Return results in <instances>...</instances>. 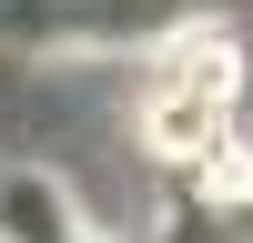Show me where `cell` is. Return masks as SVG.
I'll return each instance as SVG.
<instances>
[{
    "mask_svg": "<svg viewBox=\"0 0 253 243\" xmlns=\"http://www.w3.org/2000/svg\"><path fill=\"white\" fill-rule=\"evenodd\" d=\"M233 101H243L233 40H223V31H172L152 91H142V142L182 172V162H203L213 142H233Z\"/></svg>",
    "mask_w": 253,
    "mask_h": 243,
    "instance_id": "cell-1",
    "label": "cell"
},
{
    "mask_svg": "<svg viewBox=\"0 0 253 243\" xmlns=\"http://www.w3.org/2000/svg\"><path fill=\"white\" fill-rule=\"evenodd\" d=\"M0 31L41 51H132L182 31V0H0Z\"/></svg>",
    "mask_w": 253,
    "mask_h": 243,
    "instance_id": "cell-2",
    "label": "cell"
},
{
    "mask_svg": "<svg viewBox=\"0 0 253 243\" xmlns=\"http://www.w3.org/2000/svg\"><path fill=\"white\" fill-rule=\"evenodd\" d=\"M81 233H91V213L71 202L61 172H41V162L0 172V243H81Z\"/></svg>",
    "mask_w": 253,
    "mask_h": 243,
    "instance_id": "cell-3",
    "label": "cell"
},
{
    "mask_svg": "<svg viewBox=\"0 0 253 243\" xmlns=\"http://www.w3.org/2000/svg\"><path fill=\"white\" fill-rule=\"evenodd\" d=\"M81 243H101V233H81Z\"/></svg>",
    "mask_w": 253,
    "mask_h": 243,
    "instance_id": "cell-4",
    "label": "cell"
}]
</instances>
